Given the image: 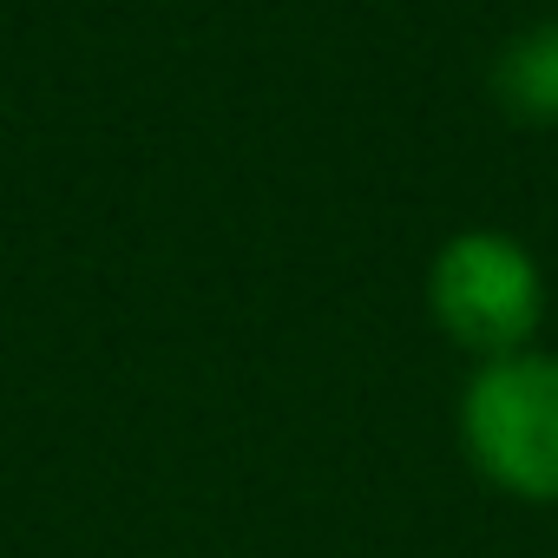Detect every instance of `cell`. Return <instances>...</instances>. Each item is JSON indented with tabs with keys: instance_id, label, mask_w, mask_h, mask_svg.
I'll return each instance as SVG.
<instances>
[{
	"instance_id": "1",
	"label": "cell",
	"mask_w": 558,
	"mask_h": 558,
	"mask_svg": "<svg viewBox=\"0 0 558 558\" xmlns=\"http://www.w3.org/2000/svg\"><path fill=\"white\" fill-rule=\"evenodd\" d=\"M460 447L506 499L558 506V355L519 349L480 362L460 388Z\"/></svg>"
},
{
	"instance_id": "2",
	"label": "cell",
	"mask_w": 558,
	"mask_h": 558,
	"mask_svg": "<svg viewBox=\"0 0 558 558\" xmlns=\"http://www.w3.org/2000/svg\"><path fill=\"white\" fill-rule=\"evenodd\" d=\"M427 316L473 362L519 355L545 323V269L512 230H453L427 263Z\"/></svg>"
},
{
	"instance_id": "3",
	"label": "cell",
	"mask_w": 558,
	"mask_h": 558,
	"mask_svg": "<svg viewBox=\"0 0 558 558\" xmlns=\"http://www.w3.org/2000/svg\"><path fill=\"white\" fill-rule=\"evenodd\" d=\"M493 93L512 119H538V125L558 119V21H538L499 47Z\"/></svg>"
}]
</instances>
